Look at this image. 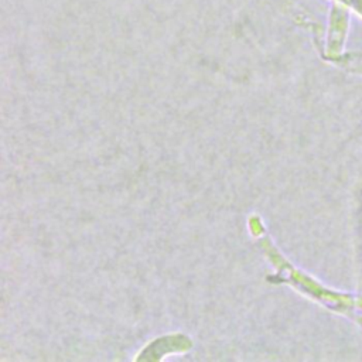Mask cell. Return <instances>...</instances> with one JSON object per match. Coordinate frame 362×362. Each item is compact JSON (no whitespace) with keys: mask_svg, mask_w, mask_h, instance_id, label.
<instances>
[{"mask_svg":"<svg viewBox=\"0 0 362 362\" xmlns=\"http://www.w3.org/2000/svg\"><path fill=\"white\" fill-rule=\"evenodd\" d=\"M192 348V341L188 335L182 332L167 334L154 338L147 344L134 359H161L171 354H184Z\"/></svg>","mask_w":362,"mask_h":362,"instance_id":"cell-1","label":"cell"}]
</instances>
